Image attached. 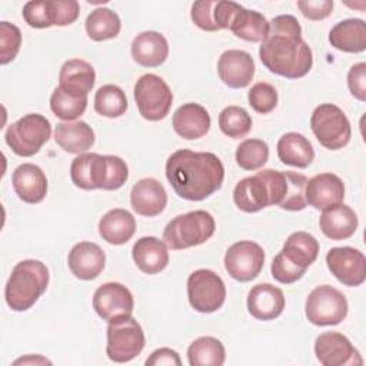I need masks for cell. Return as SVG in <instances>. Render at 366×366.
I'll return each mask as SVG.
<instances>
[{"instance_id": "6da1fadb", "label": "cell", "mask_w": 366, "mask_h": 366, "mask_svg": "<svg viewBox=\"0 0 366 366\" xmlns=\"http://www.w3.org/2000/svg\"><path fill=\"white\" fill-rule=\"evenodd\" d=\"M259 57L269 71L286 79L306 76L313 64L312 50L302 39V27L292 14L272 19L269 33L259 49Z\"/></svg>"}, {"instance_id": "7a4b0ae2", "label": "cell", "mask_w": 366, "mask_h": 366, "mask_svg": "<svg viewBox=\"0 0 366 366\" xmlns=\"http://www.w3.org/2000/svg\"><path fill=\"white\" fill-rule=\"evenodd\" d=\"M166 177L177 196L199 202L222 187L224 167L220 159L210 152L182 149L169 156Z\"/></svg>"}, {"instance_id": "3957f363", "label": "cell", "mask_w": 366, "mask_h": 366, "mask_svg": "<svg viewBox=\"0 0 366 366\" xmlns=\"http://www.w3.org/2000/svg\"><path fill=\"white\" fill-rule=\"evenodd\" d=\"M70 177L83 190H117L126 183L129 169L119 156L80 153L70 164Z\"/></svg>"}, {"instance_id": "277c9868", "label": "cell", "mask_w": 366, "mask_h": 366, "mask_svg": "<svg viewBox=\"0 0 366 366\" xmlns=\"http://www.w3.org/2000/svg\"><path fill=\"white\" fill-rule=\"evenodd\" d=\"M286 192V174L264 169L254 176L242 179L233 190L234 204L246 213L259 212L267 206L280 204Z\"/></svg>"}, {"instance_id": "5b68a950", "label": "cell", "mask_w": 366, "mask_h": 366, "mask_svg": "<svg viewBox=\"0 0 366 366\" xmlns=\"http://www.w3.org/2000/svg\"><path fill=\"white\" fill-rule=\"evenodd\" d=\"M47 266L34 259L19 262L6 283L4 299L7 306L14 312L30 309L49 286Z\"/></svg>"}, {"instance_id": "8992f818", "label": "cell", "mask_w": 366, "mask_h": 366, "mask_svg": "<svg viewBox=\"0 0 366 366\" xmlns=\"http://www.w3.org/2000/svg\"><path fill=\"white\" fill-rule=\"evenodd\" d=\"M216 230L213 216L206 210H193L172 219L163 230V242L172 250H183L209 240Z\"/></svg>"}, {"instance_id": "52a82bcc", "label": "cell", "mask_w": 366, "mask_h": 366, "mask_svg": "<svg viewBox=\"0 0 366 366\" xmlns=\"http://www.w3.org/2000/svg\"><path fill=\"white\" fill-rule=\"evenodd\" d=\"M50 134V122L39 113H29L7 127L4 140L13 153L30 157L49 142Z\"/></svg>"}, {"instance_id": "ba28073f", "label": "cell", "mask_w": 366, "mask_h": 366, "mask_svg": "<svg viewBox=\"0 0 366 366\" xmlns=\"http://www.w3.org/2000/svg\"><path fill=\"white\" fill-rule=\"evenodd\" d=\"M310 127L317 142L329 149L339 150L345 147L352 136L350 123L340 107L332 103L317 106L310 116Z\"/></svg>"}, {"instance_id": "9c48e42d", "label": "cell", "mask_w": 366, "mask_h": 366, "mask_svg": "<svg viewBox=\"0 0 366 366\" xmlns=\"http://www.w3.org/2000/svg\"><path fill=\"white\" fill-rule=\"evenodd\" d=\"M133 96L139 113L149 122L164 119L173 103L170 87L160 76L153 73L139 77L134 84Z\"/></svg>"}, {"instance_id": "30bf717a", "label": "cell", "mask_w": 366, "mask_h": 366, "mask_svg": "<svg viewBox=\"0 0 366 366\" xmlns=\"http://www.w3.org/2000/svg\"><path fill=\"white\" fill-rule=\"evenodd\" d=\"M144 345V332L134 317L127 316L109 323L106 353L112 362H130L140 355Z\"/></svg>"}, {"instance_id": "8fae6325", "label": "cell", "mask_w": 366, "mask_h": 366, "mask_svg": "<svg viewBox=\"0 0 366 366\" xmlns=\"http://www.w3.org/2000/svg\"><path fill=\"white\" fill-rule=\"evenodd\" d=\"M347 309L349 305L345 295L329 285L315 287L305 305L306 317L315 326L339 325L347 316Z\"/></svg>"}, {"instance_id": "7c38bea8", "label": "cell", "mask_w": 366, "mask_h": 366, "mask_svg": "<svg viewBox=\"0 0 366 366\" xmlns=\"http://www.w3.org/2000/svg\"><path fill=\"white\" fill-rule=\"evenodd\" d=\"M187 299L196 312H216L226 300L224 282L210 269L194 270L187 277Z\"/></svg>"}, {"instance_id": "4fadbf2b", "label": "cell", "mask_w": 366, "mask_h": 366, "mask_svg": "<svg viewBox=\"0 0 366 366\" xmlns=\"http://www.w3.org/2000/svg\"><path fill=\"white\" fill-rule=\"evenodd\" d=\"M264 264V252L252 240L233 243L224 254V269L237 282H250L259 276Z\"/></svg>"}, {"instance_id": "5bb4252c", "label": "cell", "mask_w": 366, "mask_h": 366, "mask_svg": "<svg viewBox=\"0 0 366 366\" xmlns=\"http://www.w3.org/2000/svg\"><path fill=\"white\" fill-rule=\"evenodd\" d=\"M134 300L132 292L122 283L100 285L93 295V309L107 323L132 316Z\"/></svg>"}, {"instance_id": "9a60e30c", "label": "cell", "mask_w": 366, "mask_h": 366, "mask_svg": "<svg viewBox=\"0 0 366 366\" xmlns=\"http://www.w3.org/2000/svg\"><path fill=\"white\" fill-rule=\"evenodd\" d=\"M326 264L345 286L356 287L366 279V257L355 247H332L326 254Z\"/></svg>"}, {"instance_id": "2e32d148", "label": "cell", "mask_w": 366, "mask_h": 366, "mask_svg": "<svg viewBox=\"0 0 366 366\" xmlns=\"http://www.w3.org/2000/svg\"><path fill=\"white\" fill-rule=\"evenodd\" d=\"M315 355L323 366L363 365L357 349L339 332H323L316 337Z\"/></svg>"}, {"instance_id": "e0dca14e", "label": "cell", "mask_w": 366, "mask_h": 366, "mask_svg": "<svg viewBox=\"0 0 366 366\" xmlns=\"http://www.w3.org/2000/svg\"><path fill=\"white\" fill-rule=\"evenodd\" d=\"M220 80L232 89H243L252 83L254 76V61L250 53L230 49L220 54L217 60Z\"/></svg>"}, {"instance_id": "ac0fdd59", "label": "cell", "mask_w": 366, "mask_h": 366, "mask_svg": "<svg viewBox=\"0 0 366 366\" xmlns=\"http://www.w3.org/2000/svg\"><path fill=\"white\" fill-rule=\"evenodd\" d=\"M67 264L77 279L93 280L103 272L106 254L99 244L93 242H80L69 252Z\"/></svg>"}, {"instance_id": "d6986e66", "label": "cell", "mask_w": 366, "mask_h": 366, "mask_svg": "<svg viewBox=\"0 0 366 366\" xmlns=\"http://www.w3.org/2000/svg\"><path fill=\"white\" fill-rule=\"evenodd\" d=\"M306 203L317 210L339 204L345 197V184L333 173H320L307 180L305 189Z\"/></svg>"}, {"instance_id": "ffe728a7", "label": "cell", "mask_w": 366, "mask_h": 366, "mask_svg": "<svg viewBox=\"0 0 366 366\" xmlns=\"http://www.w3.org/2000/svg\"><path fill=\"white\" fill-rule=\"evenodd\" d=\"M130 204L133 210L146 217H154L160 214L167 204V193L164 186L153 179H140L130 192Z\"/></svg>"}, {"instance_id": "44dd1931", "label": "cell", "mask_w": 366, "mask_h": 366, "mask_svg": "<svg viewBox=\"0 0 366 366\" xmlns=\"http://www.w3.org/2000/svg\"><path fill=\"white\" fill-rule=\"evenodd\" d=\"M285 309V295L282 289L270 283H259L249 290L247 310L257 320H273Z\"/></svg>"}, {"instance_id": "7402d4cb", "label": "cell", "mask_w": 366, "mask_h": 366, "mask_svg": "<svg viewBox=\"0 0 366 366\" xmlns=\"http://www.w3.org/2000/svg\"><path fill=\"white\" fill-rule=\"evenodd\" d=\"M11 183L20 200L36 204L40 203L47 193V177L44 172L31 163L17 166L11 174Z\"/></svg>"}, {"instance_id": "603a6c76", "label": "cell", "mask_w": 366, "mask_h": 366, "mask_svg": "<svg viewBox=\"0 0 366 366\" xmlns=\"http://www.w3.org/2000/svg\"><path fill=\"white\" fill-rule=\"evenodd\" d=\"M359 220L352 207L339 203L323 209L319 217L322 233L332 240H345L355 234Z\"/></svg>"}, {"instance_id": "cb8c5ba5", "label": "cell", "mask_w": 366, "mask_h": 366, "mask_svg": "<svg viewBox=\"0 0 366 366\" xmlns=\"http://www.w3.org/2000/svg\"><path fill=\"white\" fill-rule=\"evenodd\" d=\"M173 129L174 132L186 139L194 140L203 137L210 129V114L209 112L197 103H186L180 106L173 114Z\"/></svg>"}, {"instance_id": "d4e9b609", "label": "cell", "mask_w": 366, "mask_h": 366, "mask_svg": "<svg viewBox=\"0 0 366 366\" xmlns=\"http://www.w3.org/2000/svg\"><path fill=\"white\" fill-rule=\"evenodd\" d=\"M169 44L159 31H142L132 41V57L143 67H157L166 61Z\"/></svg>"}, {"instance_id": "484cf974", "label": "cell", "mask_w": 366, "mask_h": 366, "mask_svg": "<svg viewBox=\"0 0 366 366\" xmlns=\"http://www.w3.org/2000/svg\"><path fill=\"white\" fill-rule=\"evenodd\" d=\"M136 266L147 274H156L166 269L169 263V252L164 242L154 236L140 237L132 249Z\"/></svg>"}, {"instance_id": "4316f807", "label": "cell", "mask_w": 366, "mask_h": 366, "mask_svg": "<svg viewBox=\"0 0 366 366\" xmlns=\"http://www.w3.org/2000/svg\"><path fill=\"white\" fill-rule=\"evenodd\" d=\"M136 232V220L126 209H112L99 222V234L110 244H124Z\"/></svg>"}, {"instance_id": "83f0119b", "label": "cell", "mask_w": 366, "mask_h": 366, "mask_svg": "<svg viewBox=\"0 0 366 366\" xmlns=\"http://www.w3.org/2000/svg\"><path fill=\"white\" fill-rule=\"evenodd\" d=\"M94 132L83 120L63 122L56 126L54 140L67 153L80 154L94 144Z\"/></svg>"}, {"instance_id": "f1b7e54d", "label": "cell", "mask_w": 366, "mask_h": 366, "mask_svg": "<svg viewBox=\"0 0 366 366\" xmlns=\"http://www.w3.org/2000/svg\"><path fill=\"white\" fill-rule=\"evenodd\" d=\"M329 41L340 51L360 53L366 49V23L362 19L342 20L332 27Z\"/></svg>"}, {"instance_id": "f546056e", "label": "cell", "mask_w": 366, "mask_h": 366, "mask_svg": "<svg viewBox=\"0 0 366 366\" xmlns=\"http://www.w3.org/2000/svg\"><path fill=\"white\" fill-rule=\"evenodd\" d=\"M277 157L282 163L305 169L315 159L312 143L297 132L285 133L277 142Z\"/></svg>"}, {"instance_id": "4dcf8cb0", "label": "cell", "mask_w": 366, "mask_h": 366, "mask_svg": "<svg viewBox=\"0 0 366 366\" xmlns=\"http://www.w3.org/2000/svg\"><path fill=\"white\" fill-rule=\"evenodd\" d=\"M96 80L93 66L80 59H71L63 63L59 73V86L81 94H89Z\"/></svg>"}, {"instance_id": "1f68e13d", "label": "cell", "mask_w": 366, "mask_h": 366, "mask_svg": "<svg viewBox=\"0 0 366 366\" xmlns=\"http://www.w3.org/2000/svg\"><path fill=\"white\" fill-rule=\"evenodd\" d=\"M229 30L242 40L257 43L266 39L269 33V21L262 13L242 6L233 17Z\"/></svg>"}, {"instance_id": "d6a6232c", "label": "cell", "mask_w": 366, "mask_h": 366, "mask_svg": "<svg viewBox=\"0 0 366 366\" xmlns=\"http://www.w3.org/2000/svg\"><path fill=\"white\" fill-rule=\"evenodd\" d=\"M292 263L307 269L319 254V242L307 232L292 233L280 250Z\"/></svg>"}, {"instance_id": "836d02e7", "label": "cell", "mask_w": 366, "mask_h": 366, "mask_svg": "<svg viewBox=\"0 0 366 366\" xmlns=\"http://www.w3.org/2000/svg\"><path fill=\"white\" fill-rule=\"evenodd\" d=\"M187 360L190 366H222L226 360V350L219 339L202 336L190 343Z\"/></svg>"}, {"instance_id": "e575fe53", "label": "cell", "mask_w": 366, "mask_h": 366, "mask_svg": "<svg viewBox=\"0 0 366 366\" xmlns=\"http://www.w3.org/2000/svg\"><path fill=\"white\" fill-rule=\"evenodd\" d=\"M86 31L94 41H103L117 37L122 29L120 17L107 7L94 9L86 19Z\"/></svg>"}, {"instance_id": "d590c367", "label": "cell", "mask_w": 366, "mask_h": 366, "mask_svg": "<svg viewBox=\"0 0 366 366\" xmlns=\"http://www.w3.org/2000/svg\"><path fill=\"white\" fill-rule=\"evenodd\" d=\"M87 107V94L57 86L50 96V109L56 117L71 122L80 117Z\"/></svg>"}, {"instance_id": "8d00e7d4", "label": "cell", "mask_w": 366, "mask_h": 366, "mask_svg": "<svg viewBox=\"0 0 366 366\" xmlns=\"http://www.w3.org/2000/svg\"><path fill=\"white\" fill-rule=\"evenodd\" d=\"M94 110L104 117H120L127 110V97L116 84H104L94 94Z\"/></svg>"}, {"instance_id": "74e56055", "label": "cell", "mask_w": 366, "mask_h": 366, "mask_svg": "<svg viewBox=\"0 0 366 366\" xmlns=\"http://www.w3.org/2000/svg\"><path fill=\"white\" fill-rule=\"evenodd\" d=\"M23 19L33 29H47L59 23L57 0L27 1L23 7Z\"/></svg>"}, {"instance_id": "f35d334b", "label": "cell", "mask_w": 366, "mask_h": 366, "mask_svg": "<svg viewBox=\"0 0 366 366\" xmlns=\"http://www.w3.org/2000/svg\"><path fill=\"white\" fill-rule=\"evenodd\" d=\"M219 127L223 134L232 139H242L252 129V117L243 107L227 106L219 114Z\"/></svg>"}, {"instance_id": "ab89813d", "label": "cell", "mask_w": 366, "mask_h": 366, "mask_svg": "<svg viewBox=\"0 0 366 366\" xmlns=\"http://www.w3.org/2000/svg\"><path fill=\"white\" fill-rule=\"evenodd\" d=\"M269 159V146L260 139H246L236 149V163L243 170H257Z\"/></svg>"}, {"instance_id": "60d3db41", "label": "cell", "mask_w": 366, "mask_h": 366, "mask_svg": "<svg viewBox=\"0 0 366 366\" xmlns=\"http://www.w3.org/2000/svg\"><path fill=\"white\" fill-rule=\"evenodd\" d=\"M285 174H286V192L279 207L290 212L303 210L307 206L306 197H305V189L309 179L305 174L297 172H285Z\"/></svg>"}, {"instance_id": "b9f144b4", "label": "cell", "mask_w": 366, "mask_h": 366, "mask_svg": "<svg viewBox=\"0 0 366 366\" xmlns=\"http://www.w3.org/2000/svg\"><path fill=\"white\" fill-rule=\"evenodd\" d=\"M247 100L254 112L267 114L277 106V92L272 84L266 81H257L249 90Z\"/></svg>"}, {"instance_id": "7bdbcfd3", "label": "cell", "mask_w": 366, "mask_h": 366, "mask_svg": "<svg viewBox=\"0 0 366 366\" xmlns=\"http://www.w3.org/2000/svg\"><path fill=\"white\" fill-rule=\"evenodd\" d=\"M21 46V31L17 26L1 21L0 23V63L7 64L16 59Z\"/></svg>"}, {"instance_id": "ee69618b", "label": "cell", "mask_w": 366, "mask_h": 366, "mask_svg": "<svg viewBox=\"0 0 366 366\" xmlns=\"http://www.w3.org/2000/svg\"><path fill=\"white\" fill-rule=\"evenodd\" d=\"M270 270H272L273 279L283 285H290V283L297 282L306 272V269L299 267L295 263H292L282 252H279L274 256Z\"/></svg>"}, {"instance_id": "f6af8a7d", "label": "cell", "mask_w": 366, "mask_h": 366, "mask_svg": "<svg viewBox=\"0 0 366 366\" xmlns=\"http://www.w3.org/2000/svg\"><path fill=\"white\" fill-rule=\"evenodd\" d=\"M214 6H216V1H212V0H199L192 4L190 17L199 29L204 31L219 30L214 23Z\"/></svg>"}, {"instance_id": "bcb514c9", "label": "cell", "mask_w": 366, "mask_h": 366, "mask_svg": "<svg viewBox=\"0 0 366 366\" xmlns=\"http://www.w3.org/2000/svg\"><path fill=\"white\" fill-rule=\"evenodd\" d=\"M347 87L355 99L360 102L366 100V63L360 61L350 67L347 73Z\"/></svg>"}, {"instance_id": "7dc6e473", "label": "cell", "mask_w": 366, "mask_h": 366, "mask_svg": "<svg viewBox=\"0 0 366 366\" xmlns=\"http://www.w3.org/2000/svg\"><path fill=\"white\" fill-rule=\"evenodd\" d=\"M297 7L302 14L309 20H323L330 16L333 10V1L330 0H300Z\"/></svg>"}, {"instance_id": "c3c4849f", "label": "cell", "mask_w": 366, "mask_h": 366, "mask_svg": "<svg viewBox=\"0 0 366 366\" xmlns=\"http://www.w3.org/2000/svg\"><path fill=\"white\" fill-rule=\"evenodd\" d=\"M242 6L234 1H216L214 6V23L219 30L229 29L233 17Z\"/></svg>"}, {"instance_id": "681fc988", "label": "cell", "mask_w": 366, "mask_h": 366, "mask_svg": "<svg viewBox=\"0 0 366 366\" xmlns=\"http://www.w3.org/2000/svg\"><path fill=\"white\" fill-rule=\"evenodd\" d=\"M147 366H159V365H172V366H180L182 360L180 356L176 350L169 349V347H160L154 350L147 359H146Z\"/></svg>"}, {"instance_id": "f907efd6", "label": "cell", "mask_w": 366, "mask_h": 366, "mask_svg": "<svg viewBox=\"0 0 366 366\" xmlns=\"http://www.w3.org/2000/svg\"><path fill=\"white\" fill-rule=\"evenodd\" d=\"M20 363H23V365H27V363H34V365L47 363V365H51L50 360H47L46 357H41L40 355H34V356H33V355H29V356H26V357H20V359L14 360L13 365H20Z\"/></svg>"}]
</instances>
